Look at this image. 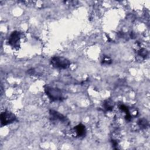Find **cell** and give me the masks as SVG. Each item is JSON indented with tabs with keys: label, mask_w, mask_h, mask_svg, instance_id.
Returning a JSON list of instances; mask_svg holds the SVG:
<instances>
[{
	"label": "cell",
	"mask_w": 150,
	"mask_h": 150,
	"mask_svg": "<svg viewBox=\"0 0 150 150\" xmlns=\"http://www.w3.org/2000/svg\"><path fill=\"white\" fill-rule=\"evenodd\" d=\"M45 92L53 101H63L66 98L64 93L60 89L56 87L46 86L45 87Z\"/></svg>",
	"instance_id": "1"
},
{
	"label": "cell",
	"mask_w": 150,
	"mask_h": 150,
	"mask_svg": "<svg viewBox=\"0 0 150 150\" xmlns=\"http://www.w3.org/2000/svg\"><path fill=\"white\" fill-rule=\"evenodd\" d=\"M50 63L57 69H66L70 66V62L67 58L61 56H54L50 60Z\"/></svg>",
	"instance_id": "2"
},
{
	"label": "cell",
	"mask_w": 150,
	"mask_h": 150,
	"mask_svg": "<svg viewBox=\"0 0 150 150\" xmlns=\"http://www.w3.org/2000/svg\"><path fill=\"white\" fill-rule=\"evenodd\" d=\"M1 125H6L8 124L13 123L16 120V116L9 111H5L1 114Z\"/></svg>",
	"instance_id": "3"
},
{
	"label": "cell",
	"mask_w": 150,
	"mask_h": 150,
	"mask_svg": "<svg viewBox=\"0 0 150 150\" xmlns=\"http://www.w3.org/2000/svg\"><path fill=\"white\" fill-rule=\"evenodd\" d=\"M49 114L51 117V119L52 121H59L60 122H62V123L68 124L69 123L68 119L63 115L62 114L60 113L59 112L54 110H50L49 111Z\"/></svg>",
	"instance_id": "4"
},
{
	"label": "cell",
	"mask_w": 150,
	"mask_h": 150,
	"mask_svg": "<svg viewBox=\"0 0 150 150\" xmlns=\"http://www.w3.org/2000/svg\"><path fill=\"white\" fill-rule=\"evenodd\" d=\"M21 38V32L18 31H13L9 37L8 43L12 47H18L19 46Z\"/></svg>",
	"instance_id": "5"
},
{
	"label": "cell",
	"mask_w": 150,
	"mask_h": 150,
	"mask_svg": "<svg viewBox=\"0 0 150 150\" xmlns=\"http://www.w3.org/2000/svg\"><path fill=\"white\" fill-rule=\"evenodd\" d=\"M73 131L75 133L76 137L82 138L86 135V128L83 124H79L74 127Z\"/></svg>",
	"instance_id": "6"
},
{
	"label": "cell",
	"mask_w": 150,
	"mask_h": 150,
	"mask_svg": "<svg viewBox=\"0 0 150 150\" xmlns=\"http://www.w3.org/2000/svg\"><path fill=\"white\" fill-rule=\"evenodd\" d=\"M103 106L107 111H111L113 108V103L111 100H107L104 101Z\"/></svg>",
	"instance_id": "7"
},
{
	"label": "cell",
	"mask_w": 150,
	"mask_h": 150,
	"mask_svg": "<svg viewBox=\"0 0 150 150\" xmlns=\"http://www.w3.org/2000/svg\"><path fill=\"white\" fill-rule=\"evenodd\" d=\"M138 124L141 128L145 129L148 126V122L146 119L141 118L138 121Z\"/></svg>",
	"instance_id": "8"
},
{
	"label": "cell",
	"mask_w": 150,
	"mask_h": 150,
	"mask_svg": "<svg viewBox=\"0 0 150 150\" xmlns=\"http://www.w3.org/2000/svg\"><path fill=\"white\" fill-rule=\"evenodd\" d=\"M148 54V52L144 48H141L138 51V55L142 58H145Z\"/></svg>",
	"instance_id": "9"
},
{
	"label": "cell",
	"mask_w": 150,
	"mask_h": 150,
	"mask_svg": "<svg viewBox=\"0 0 150 150\" xmlns=\"http://www.w3.org/2000/svg\"><path fill=\"white\" fill-rule=\"evenodd\" d=\"M111 63V59L107 56L104 57V59L103 60V64H109Z\"/></svg>",
	"instance_id": "10"
}]
</instances>
